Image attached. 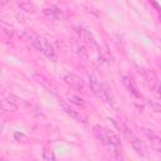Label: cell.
Listing matches in <instances>:
<instances>
[{
    "label": "cell",
    "mask_w": 161,
    "mask_h": 161,
    "mask_svg": "<svg viewBox=\"0 0 161 161\" xmlns=\"http://www.w3.org/2000/svg\"><path fill=\"white\" fill-rule=\"evenodd\" d=\"M121 80H122V83H123V86L128 89V92L136 98V99H140L141 98V93L138 92V88H137V86H136V83H135V80L131 78V77H128V75H121Z\"/></svg>",
    "instance_id": "5b68a950"
},
{
    "label": "cell",
    "mask_w": 161,
    "mask_h": 161,
    "mask_svg": "<svg viewBox=\"0 0 161 161\" xmlns=\"http://www.w3.org/2000/svg\"><path fill=\"white\" fill-rule=\"evenodd\" d=\"M19 8L21 9V10H24V11H26V13H30V14H34L35 13V6L30 3V1H23V3H20L19 4Z\"/></svg>",
    "instance_id": "8fae6325"
},
{
    "label": "cell",
    "mask_w": 161,
    "mask_h": 161,
    "mask_svg": "<svg viewBox=\"0 0 161 161\" xmlns=\"http://www.w3.org/2000/svg\"><path fill=\"white\" fill-rule=\"evenodd\" d=\"M130 142H131V146H132L133 151H136V153H137L138 156H141V157H145V156L147 155V150H146V146H145V143H143V142H142L140 138L131 136V137H130Z\"/></svg>",
    "instance_id": "52a82bcc"
},
{
    "label": "cell",
    "mask_w": 161,
    "mask_h": 161,
    "mask_svg": "<svg viewBox=\"0 0 161 161\" xmlns=\"http://www.w3.org/2000/svg\"><path fill=\"white\" fill-rule=\"evenodd\" d=\"M1 108H3V111H8V112H15L16 109H18V106L15 104V103H13V102H10L9 99H3L1 101Z\"/></svg>",
    "instance_id": "30bf717a"
},
{
    "label": "cell",
    "mask_w": 161,
    "mask_h": 161,
    "mask_svg": "<svg viewBox=\"0 0 161 161\" xmlns=\"http://www.w3.org/2000/svg\"><path fill=\"white\" fill-rule=\"evenodd\" d=\"M31 43H33L34 48H36V50H39L42 54H44L49 60H52V62H57V59H58L57 53H55V50L53 49V47H52L47 40H44V39H39V38L34 36V38L31 39Z\"/></svg>",
    "instance_id": "3957f363"
},
{
    "label": "cell",
    "mask_w": 161,
    "mask_h": 161,
    "mask_svg": "<svg viewBox=\"0 0 161 161\" xmlns=\"http://www.w3.org/2000/svg\"><path fill=\"white\" fill-rule=\"evenodd\" d=\"M8 3H9V0H1V5H5Z\"/></svg>",
    "instance_id": "e0dca14e"
},
{
    "label": "cell",
    "mask_w": 161,
    "mask_h": 161,
    "mask_svg": "<svg viewBox=\"0 0 161 161\" xmlns=\"http://www.w3.org/2000/svg\"><path fill=\"white\" fill-rule=\"evenodd\" d=\"M88 82H89L91 91H92V93H93L96 97L101 98V99H102V101H104V102H109V103H111L108 92L106 91V88L103 87V84L98 80V78H97L94 74L88 73Z\"/></svg>",
    "instance_id": "7a4b0ae2"
},
{
    "label": "cell",
    "mask_w": 161,
    "mask_h": 161,
    "mask_svg": "<svg viewBox=\"0 0 161 161\" xmlns=\"http://www.w3.org/2000/svg\"><path fill=\"white\" fill-rule=\"evenodd\" d=\"M142 132H143V135L150 140V143H151L152 148H153L156 152L161 153V137H160L158 135H156L153 131L148 130V128H142Z\"/></svg>",
    "instance_id": "277c9868"
},
{
    "label": "cell",
    "mask_w": 161,
    "mask_h": 161,
    "mask_svg": "<svg viewBox=\"0 0 161 161\" xmlns=\"http://www.w3.org/2000/svg\"><path fill=\"white\" fill-rule=\"evenodd\" d=\"M148 104H150V106H152V107H153V109H155L156 112H160V111H161V104H160V103H157L156 101H153V99H148Z\"/></svg>",
    "instance_id": "9a60e30c"
},
{
    "label": "cell",
    "mask_w": 161,
    "mask_h": 161,
    "mask_svg": "<svg viewBox=\"0 0 161 161\" xmlns=\"http://www.w3.org/2000/svg\"><path fill=\"white\" fill-rule=\"evenodd\" d=\"M43 14L45 16H48L49 19H57L58 15H59V10L55 9V8H50V9H44L43 10Z\"/></svg>",
    "instance_id": "7c38bea8"
},
{
    "label": "cell",
    "mask_w": 161,
    "mask_h": 161,
    "mask_svg": "<svg viewBox=\"0 0 161 161\" xmlns=\"http://www.w3.org/2000/svg\"><path fill=\"white\" fill-rule=\"evenodd\" d=\"M64 82H65L69 87H72V88H74V89H80V91H83V88H84V82H83V79H82L80 77L75 75V74H67V75L64 77Z\"/></svg>",
    "instance_id": "8992f818"
},
{
    "label": "cell",
    "mask_w": 161,
    "mask_h": 161,
    "mask_svg": "<svg viewBox=\"0 0 161 161\" xmlns=\"http://www.w3.org/2000/svg\"><path fill=\"white\" fill-rule=\"evenodd\" d=\"M155 91H157V94H158V97L161 98V83H160V82H158L157 86L155 87Z\"/></svg>",
    "instance_id": "2e32d148"
},
{
    "label": "cell",
    "mask_w": 161,
    "mask_h": 161,
    "mask_svg": "<svg viewBox=\"0 0 161 161\" xmlns=\"http://www.w3.org/2000/svg\"><path fill=\"white\" fill-rule=\"evenodd\" d=\"M73 50H74V53H75L82 60H88V52H87L86 47H84L80 42H74V43H73Z\"/></svg>",
    "instance_id": "9c48e42d"
},
{
    "label": "cell",
    "mask_w": 161,
    "mask_h": 161,
    "mask_svg": "<svg viewBox=\"0 0 161 161\" xmlns=\"http://www.w3.org/2000/svg\"><path fill=\"white\" fill-rule=\"evenodd\" d=\"M43 158L47 160V161H54V160H55V155H54L53 151L45 148V150L43 151Z\"/></svg>",
    "instance_id": "5bb4252c"
},
{
    "label": "cell",
    "mask_w": 161,
    "mask_h": 161,
    "mask_svg": "<svg viewBox=\"0 0 161 161\" xmlns=\"http://www.w3.org/2000/svg\"><path fill=\"white\" fill-rule=\"evenodd\" d=\"M68 99H69L72 103H74V104H77V106H79V107H86L84 99H82L80 97H78V96H75V94H69V96H68Z\"/></svg>",
    "instance_id": "4fadbf2b"
},
{
    "label": "cell",
    "mask_w": 161,
    "mask_h": 161,
    "mask_svg": "<svg viewBox=\"0 0 161 161\" xmlns=\"http://www.w3.org/2000/svg\"><path fill=\"white\" fill-rule=\"evenodd\" d=\"M93 133L98 138V141L106 147V150L108 152L113 153L114 156H118L121 153V151H122L121 141L111 130H108L101 125H96V126H93Z\"/></svg>",
    "instance_id": "6da1fadb"
},
{
    "label": "cell",
    "mask_w": 161,
    "mask_h": 161,
    "mask_svg": "<svg viewBox=\"0 0 161 161\" xmlns=\"http://www.w3.org/2000/svg\"><path fill=\"white\" fill-rule=\"evenodd\" d=\"M59 104H60V107L63 108V111H64L68 116H70V117H72V118H74V119H78V121L86 122V117H83L78 111H75L74 108H72L68 103H65L64 101H60V102H59Z\"/></svg>",
    "instance_id": "ba28073f"
}]
</instances>
